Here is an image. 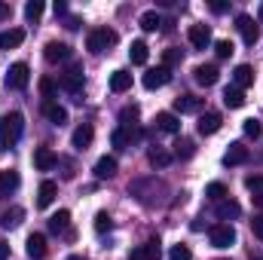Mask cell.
<instances>
[{
  "label": "cell",
  "instance_id": "6da1fadb",
  "mask_svg": "<svg viewBox=\"0 0 263 260\" xmlns=\"http://www.w3.org/2000/svg\"><path fill=\"white\" fill-rule=\"evenodd\" d=\"M25 132V117L22 114H3L0 117V150H9L22 141Z\"/></svg>",
  "mask_w": 263,
  "mask_h": 260
},
{
  "label": "cell",
  "instance_id": "7a4b0ae2",
  "mask_svg": "<svg viewBox=\"0 0 263 260\" xmlns=\"http://www.w3.org/2000/svg\"><path fill=\"white\" fill-rule=\"evenodd\" d=\"M117 40H120V37H117L114 28H95V31H89V37H86V49H89L92 55H101V52L114 49Z\"/></svg>",
  "mask_w": 263,
  "mask_h": 260
},
{
  "label": "cell",
  "instance_id": "3957f363",
  "mask_svg": "<svg viewBox=\"0 0 263 260\" xmlns=\"http://www.w3.org/2000/svg\"><path fill=\"white\" fill-rule=\"evenodd\" d=\"M208 239H211L214 248H230V245H236V230L230 224H214L208 230Z\"/></svg>",
  "mask_w": 263,
  "mask_h": 260
},
{
  "label": "cell",
  "instance_id": "277c9868",
  "mask_svg": "<svg viewBox=\"0 0 263 260\" xmlns=\"http://www.w3.org/2000/svg\"><path fill=\"white\" fill-rule=\"evenodd\" d=\"M28 83H31V67L25 62H15L6 73V89H25Z\"/></svg>",
  "mask_w": 263,
  "mask_h": 260
},
{
  "label": "cell",
  "instance_id": "5b68a950",
  "mask_svg": "<svg viewBox=\"0 0 263 260\" xmlns=\"http://www.w3.org/2000/svg\"><path fill=\"white\" fill-rule=\"evenodd\" d=\"M236 28H239L242 40H245L248 46H254V43L260 40V28L254 25V18H251V15H245V12H242V15H236Z\"/></svg>",
  "mask_w": 263,
  "mask_h": 260
},
{
  "label": "cell",
  "instance_id": "8992f818",
  "mask_svg": "<svg viewBox=\"0 0 263 260\" xmlns=\"http://www.w3.org/2000/svg\"><path fill=\"white\" fill-rule=\"evenodd\" d=\"M59 86H62L65 92H70V95H83V70L77 65L67 67L65 73H62V80H59Z\"/></svg>",
  "mask_w": 263,
  "mask_h": 260
},
{
  "label": "cell",
  "instance_id": "52a82bcc",
  "mask_svg": "<svg viewBox=\"0 0 263 260\" xmlns=\"http://www.w3.org/2000/svg\"><path fill=\"white\" fill-rule=\"evenodd\" d=\"M55 165H59V156H55L52 147H37L34 150V169L37 172H52Z\"/></svg>",
  "mask_w": 263,
  "mask_h": 260
},
{
  "label": "cell",
  "instance_id": "ba28073f",
  "mask_svg": "<svg viewBox=\"0 0 263 260\" xmlns=\"http://www.w3.org/2000/svg\"><path fill=\"white\" fill-rule=\"evenodd\" d=\"M168 80H172V70H168V67H162V65L150 67V70L144 73V89H150V92H153V89H162Z\"/></svg>",
  "mask_w": 263,
  "mask_h": 260
},
{
  "label": "cell",
  "instance_id": "9c48e42d",
  "mask_svg": "<svg viewBox=\"0 0 263 260\" xmlns=\"http://www.w3.org/2000/svg\"><path fill=\"white\" fill-rule=\"evenodd\" d=\"M187 40H190L193 49H208V46H211V28H208V25H190Z\"/></svg>",
  "mask_w": 263,
  "mask_h": 260
},
{
  "label": "cell",
  "instance_id": "30bf717a",
  "mask_svg": "<svg viewBox=\"0 0 263 260\" xmlns=\"http://www.w3.org/2000/svg\"><path fill=\"white\" fill-rule=\"evenodd\" d=\"M248 156H251V153H248V147H245L242 141H233V144H230V150L223 153V165H245V162H248Z\"/></svg>",
  "mask_w": 263,
  "mask_h": 260
},
{
  "label": "cell",
  "instance_id": "8fae6325",
  "mask_svg": "<svg viewBox=\"0 0 263 260\" xmlns=\"http://www.w3.org/2000/svg\"><path fill=\"white\" fill-rule=\"evenodd\" d=\"M43 55H46V62H52V65H55V62H67L73 52H70V46H67V43L49 40V43H46V49H43Z\"/></svg>",
  "mask_w": 263,
  "mask_h": 260
},
{
  "label": "cell",
  "instance_id": "7c38bea8",
  "mask_svg": "<svg viewBox=\"0 0 263 260\" xmlns=\"http://www.w3.org/2000/svg\"><path fill=\"white\" fill-rule=\"evenodd\" d=\"M25 251H28V257L31 260L46 257V236H43V233H31L28 242H25Z\"/></svg>",
  "mask_w": 263,
  "mask_h": 260
},
{
  "label": "cell",
  "instance_id": "4fadbf2b",
  "mask_svg": "<svg viewBox=\"0 0 263 260\" xmlns=\"http://www.w3.org/2000/svg\"><path fill=\"white\" fill-rule=\"evenodd\" d=\"M18 172H12V169H3L0 172V199H9V196L18 190Z\"/></svg>",
  "mask_w": 263,
  "mask_h": 260
},
{
  "label": "cell",
  "instance_id": "5bb4252c",
  "mask_svg": "<svg viewBox=\"0 0 263 260\" xmlns=\"http://www.w3.org/2000/svg\"><path fill=\"white\" fill-rule=\"evenodd\" d=\"M220 126H223V120H220V114H214V110H211V114H202V117H199V135H205V138H208V135H217V132H220Z\"/></svg>",
  "mask_w": 263,
  "mask_h": 260
},
{
  "label": "cell",
  "instance_id": "9a60e30c",
  "mask_svg": "<svg viewBox=\"0 0 263 260\" xmlns=\"http://www.w3.org/2000/svg\"><path fill=\"white\" fill-rule=\"evenodd\" d=\"M162 257V245H159V239H147L135 254H132V260H159Z\"/></svg>",
  "mask_w": 263,
  "mask_h": 260
},
{
  "label": "cell",
  "instance_id": "2e32d148",
  "mask_svg": "<svg viewBox=\"0 0 263 260\" xmlns=\"http://www.w3.org/2000/svg\"><path fill=\"white\" fill-rule=\"evenodd\" d=\"M138 135H141L138 129H126V126H120V129H114V135H110V144H114L117 150H126V147H132V141H135Z\"/></svg>",
  "mask_w": 263,
  "mask_h": 260
},
{
  "label": "cell",
  "instance_id": "e0dca14e",
  "mask_svg": "<svg viewBox=\"0 0 263 260\" xmlns=\"http://www.w3.org/2000/svg\"><path fill=\"white\" fill-rule=\"evenodd\" d=\"M193 80H196L199 86H214V83L220 80V70L214 65H199L196 70H193Z\"/></svg>",
  "mask_w": 263,
  "mask_h": 260
},
{
  "label": "cell",
  "instance_id": "ac0fdd59",
  "mask_svg": "<svg viewBox=\"0 0 263 260\" xmlns=\"http://www.w3.org/2000/svg\"><path fill=\"white\" fill-rule=\"evenodd\" d=\"M92 172H95V178H98V181H110V178L117 175V159H114V156H101V159L95 162V169H92Z\"/></svg>",
  "mask_w": 263,
  "mask_h": 260
},
{
  "label": "cell",
  "instance_id": "d6986e66",
  "mask_svg": "<svg viewBox=\"0 0 263 260\" xmlns=\"http://www.w3.org/2000/svg\"><path fill=\"white\" fill-rule=\"evenodd\" d=\"M92 138H95V129H92L89 123H83V126H77V129H73V138H70V144H73L77 150H86V147L92 144Z\"/></svg>",
  "mask_w": 263,
  "mask_h": 260
},
{
  "label": "cell",
  "instance_id": "ffe728a7",
  "mask_svg": "<svg viewBox=\"0 0 263 260\" xmlns=\"http://www.w3.org/2000/svg\"><path fill=\"white\" fill-rule=\"evenodd\" d=\"M43 114H46V120L52 126H65L67 123V110L62 104H55V101H43Z\"/></svg>",
  "mask_w": 263,
  "mask_h": 260
},
{
  "label": "cell",
  "instance_id": "44dd1931",
  "mask_svg": "<svg viewBox=\"0 0 263 260\" xmlns=\"http://www.w3.org/2000/svg\"><path fill=\"white\" fill-rule=\"evenodd\" d=\"M254 83V67L251 65H236V70H233V86L236 89H248Z\"/></svg>",
  "mask_w": 263,
  "mask_h": 260
},
{
  "label": "cell",
  "instance_id": "7402d4cb",
  "mask_svg": "<svg viewBox=\"0 0 263 260\" xmlns=\"http://www.w3.org/2000/svg\"><path fill=\"white\" fill-rule=\"evenodd\" d=\"M22 220H25V208H18V205L6 208V211L0 214V227H3V230H15Z\"/></svg>",
  "mask_w": 263,
  "mask_h": 260
},
{
  "label": "cell",
  "instance_id": "603a6c76",
  "mask_svg": "<svg viewBox=\"0 0 263 260\" xmlns=\"http://www.w3.org/2000/svg\"><path fill=\"white\" fill-rule=\"evenodd\" d=\"M55 193H59V184H55V181H43L40 190H37V208H49L52 199H55Z\"/></svg>",
  "mask_w": 263,
  "mask_h": 260
},
{
  "label": "cell",
  "instance_id": "cb8c5ba5",
  "mask_svg": "<svg viewBox=\"0 0 263 260\" xmlns=\"http://www.w3.org/2000/svg\"><path fill=\"white\" fill-rule=\"evenodd\" d=\"M156 129L159 132H168V135H178L181 132V120H178V114H156Z\"/></svg>",
  "mask_w": 263,
  "mask_h": 260
},
{
  "label": "cell",
  "instance_id": "d4e9b609",
  "mask_svg": "<svg viewBox=\"0 0 263 260\" xmlns=\"http://www.w3.org/2000/svg\"><path fill=\"white\" fill-rule=\"evenodd\" d=\"M175 110L178 114H199L202 110V98H196V95H181V98H175Z\"/></svg>",
  "mask_w": 263,
  "mask_h": 260
},
{
  "label": "cell",
  "instance_id": "484cf974",
  "mask_svg": "<svg viewBox=\"0 0 263 260\" xmlns=\"http://www.w3.org/2000/svg\"><path fill=\"white\" fill-rule=\"evenodd\" d=\"M172 159H175V156H172L165 147H153V150L147 153V162H150L153 169H168V165H172Z\"/></svg>",
  "mask_w": 263,
  "mask_h": 260
},
{
  "label": "cell",
  "instance_id": "4316f807",
  "mask_svg": "<svg viewBox=\"0 0 263 260\" xmlns=\"http://www.w3.org/2000/svg\"><path fill=\"white\" fill-rule=\"evenodd\" d=\"M22 43H25V31L22 28H9V31L0 34V49H15Z\"/></svg>",
  "mask_w": 263,
  "mask_h": 260
},
{
  "label": "cell",
  "instance_id": "83f0119b",
  "mask_svg": "<svg viewBox=\"0 0 263 260\" xmlns=\"http://www.w3.org/2000/svg\"><path fill=\"white\" fill-rule=\"evenodd\" d=\"M223 104H227L230 110H239V107L245 104V92L236 89V86H227V89H223Z\"/></svg>",
  "mask_w": 263,
  "mask_h": 260
},
{
  "label": "cell",
  "instance_id": "f1b7e54d",
  "mask_svg": "<svg viewBox=\"0 0 263 260\" xmlns=\"http://www.w3.org/2000/svg\"><path fill=\"white\" fill-rule=\"evenodd\" d=\"M239 214H242V205H239V202H230V199L217 202V217H220V220H236Z\"/></svg>",
  "mask_w": 263,
  "mask_h": 260
},
{
  "label": "cell",
  "instance_id": "f546056e",
  "mask_svg": "<svg viewBox=\"0 0 263 260\" xmlns=\"http://www.w3.org/2000/svg\"><path fill=\"white\" fill-rule=\"evenodd\" d=\"M129 59L132 65H147V59H150V46L144 43V40H135L129 49Z\"/></svg>",
  "mask_w": 263,
  "mask_h": 260
},
{
  "label": "cell",
  "instance_id": "4dcf8cb0",
  "mask_svg": "<svg viewBox=\"0 0 263 260\" xmlns=\"http://www.w3.org/2000/svg\"><path fill=\"white\" fill-rule=\"evenodd\" d=\"M132 89V73L129 70H114L110 73V92H126Z\"/></svg>",
  "mask_w": 263,
  "mask_h": 260
},
{
  "label": "cell",
  "instance_id": "1f68e13d",
  "mask_svg": "<svg viewBox=\"0 0 263 260\" xmlns=\"http://www.w3.org/2000/svg\"><path fill=\"white\" fill-rule=\"evenodd\" d=\"M67 227H70V211H67V208L55 211V214L49 217V230H52V233H67Z\"/></svg>",
  "mask_w": 263,
  "mask_h": 260
},
{
  "label": "cell",
  "instance_id": "d6a6232c",
  "mask_svg": "<svg viewBox=\"0 0 263 260\" xmlns=\"http://www.w3.org/2000/svg\"><path fill=\"white\" fill-rule=\"evenodd\" d=\"M193 153H196V144H193L190 138H178V141H175V153H172L175 159H190Z\"/></svg>",
  "mask_w": 263,
  "mask_h": 260
},
{
  "label": "cell",
  "instance_id": "836d02e7",
  "mask_svg": "<svg viewBox=\"0 0 263 260\" xmlns=\"http://www.w3.org/2000/svg\"><path fill=\"white\" fill-rule=\"evenodd\" d=\"M138 25H141L144 31H159V28H162V18H159V12H156V9H147V12L138 18Z\"/></svg>",
  "mask_w": 263,
  "mask_h": 260
},
{
  "label": "cell",
  "instance_id": "e575fe53",
  "mask_svg": "<svg viewBox=\"0 0 263 260\" xmlns=\"http://www.w3.org/2000/svg\"><path fill=\"white\" fill-rule=\"evenodd\" d=\"M110 230H114L110 214H107V211H98V214H95V233H98V236H104V233H110Z\"/></svg>",
  "mask_w": 263,
  "mask_h": 260
},
{
  "label": "cell",
  "instance_id": "d590c367",
  "mask_svg": "<svg viewBox=\"0 0 263 260\" xmlns=\"http://www.w3.org/2000/svg\"><path fill=\"white\" fill-rule=\"evenodd\" d=\"M205 196H208L211 202H223V199H227V187H223L220 181H214V184L205 187Z\"/></svg>",
  "mask_w": 263,
  "mask_h": 260
},
{
  "label": "cell",
  "instance_id": "8d00e7d4",
  "mask_svg": "<svg viewBox=\"0 0 263 260\" xmlns=\"http://www.w3.org/2000/svg\"><path fill=\"white\" fill-rule=\"evenodd\" d=\"M43 9H46V6H43L40 0H31V3H25V18H28V22H37V18L43 15Z\"/></svg>",
  "mask_w": 263,
  "mask_h": 260
},
{
  "label": "cell",
  "instance_id": "74e56055",
  "mask_svg": "<svg viewBox=\"0 0 263 260\" xmlns=\"http://www.w3.org/2000/svg\"><path fill=\"white\" fill-rule=\"evenodd\" d=\"M40 92H43V98H46V101H52V98H55V92H59V83H55L52 77H43V80H40Z\"/></svg>",
  "mask_w": 263,
  "mask_h": 260
},
{
  "label": "cell",
  "instance_id": "f35d334b",
  "mask_svg": "<svg viewBox=\"0 0 263 260\" xmlns=\"http://www.w3.org/2000/svg\"><path fill=\"white\" fill-rule=\"evenodd\" d=\"M135 120H138V107H135V104H132V107H123V110H120V123H123L126 129H135V126H138Z\"/></svg>",
  "mask_w": 263,
  "mask_h": 260
},
{
  "label": "cell",
  "instance_id": "ab89813d",
  "mask_svg": "<svg viewBox=\"0 0 263 260\" xmlns=\"http://www.w3.org/2000/svg\"><path fill=\"white\" fill-rule=\"evenodd\" d=\"M181 59H184L181 49H165V52H162V67L172 70V65H181Z\"/></svg>",
  "mask_w": 263,
  "mask_h": 260
},
{
  "label": "cell",
  "instance_id": "60d3db41",
  "mask_svg": "<svg viewBox=\"0 0 263 260\" xmlns=\"http://www.w3.org/2000/svg\"><path fill=\"white\" fill-rule=\"evenodd\" d=\"M214 52H217V59H230V55L236 52V46H233L230 40H217V43H214Z\"/></svg>",
  "mask_w": 263,
  "mask_h": 260
},
{
  "label": "cell",
  "instance_id": "b9f144b4",
  "mask_svg": "<svg viewBox=\"0 0 263 260\" xmlns=\"http://www.w3.org/2000/svg\"><path fill=\"white\" fill-rule=\"evenodd\" d=\"M242 129H245V135H248V138H260V135H263L260 120H254V117H251V120H245V126H242Z\"/></svg>",
  "mask_w": 263,
  "mask_h": 260
},
{
  "label": "cell",
  "instance_id": "7bdbcfd3",
  "mask_svg": "<svg viewBox=\"0 0 263 260\" xmlns=\"http://www.w3.org/2000/svg\"><path fill=\"white\" fill-rule=\"evenodd\" d=\"M168 260H193V254H190V248H187V245H175V248H172V254H168Z\"/></svg>",
  "mask_w": 263,
  "mask_h": 260
},
{
  "label": "cell",
  "instance_id": "ee69618b",
  "mask_svg": "<svg viewBox=\"0 0 263 260\" xmlns=\"http://www.w3.org/2000/svg\"><path fill=\"white\" fill-rule=\"evenodd\" d=\"M245 187L254 190V193H260L263 190V175H248V178H245Z\"/></svg>",
  "mask_w": 263,
  "mask_h": 260
},
{
  "label": "cell",
  "instance_id": "f6af8a7d",
  "mask_svg": "<svg viewBox=\"0 0 263 260\" xmlns=\"http://www.w3.org/2000/svg\"><path fill=\"white\" fill-rule=\"evenodd\" d=\"M251 230H254V236H257V239L263 242V214H260V217H254V220H251Z\"/></svg>",
  "mask_w": 263,
  "mask_h": 260
},
{
  "label": "cell",
  "instance_id": "bcb514c9",
  "mask_svg": "<svg viewBox=\"0 0 263 260\" xmlns=\"http://www.w3.org/2000/svg\"><path fill=\"white\" fill-rule=\"evenodd\" d=\"M227 9H230V3H227V0H211V12H217V15H220V12H227Z\"/></svg>",
  "mask_w": 263,
  "mask_h": 260
},
{
  "label": "cell",
  "instance_id": "7dc6e473",
  "mask_svg": "<svg viewBox=\"0 0 263 260\" xmlns=\"http://www.w3.org/2000/svg\"><path fill=\"white\" fill-rule=\"evenodd\" d=\"M9 12H12V9H9V3H3V0H0V22H3V18H9Z\"/></svg>",
  "mask_w": 263,
  "mask_h": 260
},
{
  "label": "cell",
  "instance_id": "c3c4849f",
  "mask_svg": "<svg viewBox=\"0 0 263 260\" xmlns=\"http://www.w3.org/2000/svg\"><path fill=\"white\" fill-rule=\"evenodd\" d=\"M52 9H55V15H65V12H67V3H62V0H55V6H52Z\"/></svg>",
  "mask_w": 263,
  "mask_h": 260
},
{
  "label": "cell",
  "instance_id": "681fc988",
  "mask_svg": "<svg viewBox=\"0 0 263 260\" xmlns=\"http://www.w3.org/2000/svg\"><path fill=\"white\" fill-rule=\"evenodd\" d=\"M6 257H9V245L0 239V260H6Z\"/></svg>",
  "mask_w": 263,
  "mask_h": 260
},
{
  "label": "cell",
  "instance_id": "f907efd6",
  "mask_svg": "<svg viewBox=\"0 0 263 260\" xmlns=\"http://www.w3.org/2000/svg\"><path fill=\"white\" fill-rule=\"evenodd\" d=\"M65 28H70V31H77V28H80V18H67V25Z\"/></svg>",
  "mask_w": 263,
  "mask_h": 260
},
{
  "label": "cell",
  "instance_id": "816d5d0a",
  "mask_svg": "<svg viewBox=\"0 0 263 260\" xmlns=\"http://www.w3.org/2000/svg\"><path fill=\"white\" fill-rule=\"evenodd\" d=\"M254 205H260V208H263V190H260V193H254Z\"/></svg>",
  "mask_w": 263,
  "mask_h": 260
},
{
  "label": "cell",
  "instance_id": "f5cc1de1",
  "mask_svg": "<svg viewBox=\"0 0 263 260\" xmlns=\"http://www.w3.org/2000/svg\"><path fill=\"white\" fill-rule=\"evenodd\" d=\"M257 22H263V3H260V9H257Z\"/></svg>",
  "mask_w": 263,
  "mask_h": 260
},
{
  "label": "cell",
  "instance_id": "db71d44e",
  "mask_svg": "<svg viewBox=\"0 0 263 260\" xmlns=\"http://www.w3.org/2000/svg\"><path fill=\"white\" fill-rule=\"evenodd\" d=\"M67 260H89V257H80V254H70Z\"/></svg>",
  "mask_w": 263,
  "mask_h": 260
},
{
  "label": "cell",
  "instance_id": "11a10c76",
  "mask_svg": "<svg viewBox=\"0 0 263 260\" xmlns=\"http://www.w3.org/2000/svg\"><path fill=\"white\" fill-rule=\"evenodd\" d=\"M217 260H223V257H217Z\"/></svg>",
  "mask_w": 263,
  "mask_h": 260
}]
</instances>
